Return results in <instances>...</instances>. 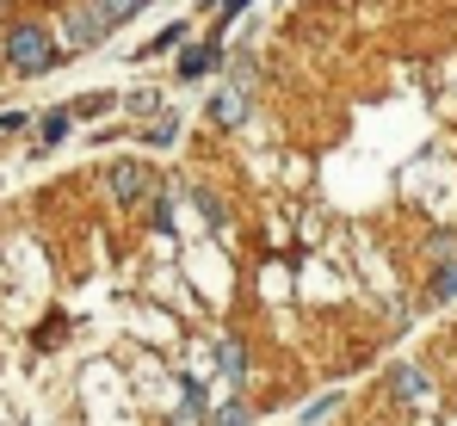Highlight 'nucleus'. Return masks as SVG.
<instances>
[{"label": "nucleus", "mask_w": 457, "mask_h": 426, "mask_svg": "<svg viewBox=\"0 0 457 426\" xmlns=\"http://www.w3.org/2000/svg\"><path fill=\"white\" fill-rule=\"evenodd\" d=\"M433 297H439V303H452V297H457V260H452V266H439V279H433Z\"/></svg>", "instance_id": "obj_9"}, {"label": "nucleus", "mask_w": 457, "mask_h": 426, "mask_svg": "<svg viewBox=\"0 0 457 426\" xmlns=\"http://www.w3.org/2000/svg\"><path fill=\"white\" fill-rule=\"evenodd\" d=\"M149 137H154V142H161V148H167V142H179V118H161V124H154Z\"/></svg>", "instance_id": "obj_13"}, {"label": "nucleus", "mask_w": 457, "mask_h": 426, "mask_svg": "<svg viewBox=\"0 0 457 426\" xmlns=\"http://www.w3.org/2000/svg\"><path fill=\"white\" fill-rule=\"evenodd\" d=\"M143 186H149V173H143L137 161H118V167H112V198H118V205H137Z\"/></svg>", "instance_id": "obj_2"}, {"label": "nucleus", "mask_w": 457, "mask_h": 426, "mask_svg": "<svg viewBox=\"0 0 457 426\" xmlns=\"http://www.w3.org/2000/svg\"><path fill=\"white\" fill-rule=\"evenodd\" d=\"M217 364H223L228 383H241V377H247V358H241V347H235V340H223V347H217Z\"/></svg>", "instance_id": "obj_6"}, {"label": "nucleus", "mask_w": 457, "mask_h": 426, "mask_svg": "<svg viewBox=\"0 0 457 426\" xmlns=\"http://www.w3.org/2000/svg\"><path fill=\"white\" fill-rule=\"evenodd\" d=\"M179 38H186V25H167V31H161V38H154V44H143V56H154V50H173V44H179Z\"/></svg>", "instance_id": "obj_12"}, {"label": "nucleus", "mask_w": 457, "mask_h": 426, "mask_svg": "<svg viewBox=\"0 0 457 426\" xmlns=\"http://www.w3.org/2000/svg\"><path fill=\"white\" fill-rule=\"evenodd\" d=\"M69 124H75V112H50V118H44V142H62Z\"/></svg>", "instance_id": "obj_10"}, {"label": "nucleus", "mask_w": 457, "mask_h": 426, "mask_svg": "<svg viewBox=\"0 0 457 426\" xmlns=\"http://www.w3.org/2000/svg\"><path fill=\"white\" fill-rule=\"evenodd\" d=\"M105 105H112V99H105V93H87V99H80L75 112H80V118H93V112H105Z\"/></svg>", "instance_id": "obj_14"}, {"label": "nucleus", "mask_w": 457, "mask_h": 426, "mask_svg": "<svg viewBox=\"0 0 457 426\" xmlns=\"http://www.w3.org/2000/svg\"><path fill=\"white\" fill-rule=\"evenodd\" d=\"M211 112H217V124H241V118H247V87H235V80H228Z\"/></svg>", "instance_id": "obj_3"}, {"label": "nucleus", "mask_w": 457, "mask_h": 426, "mask_svg": "<svg viewBox=\"0 0 457 426\" xmlns=\"http://www.w3.org/2000/svg\"><path fill=\"white\" fill-rule=\"evenodd\" d=\"M6 63L19 74H44L50 63H56V38L44 31V25H19L12 38H6Z\"/></svg>", "instance_id": "obj_1"}, {"label": "nucleus", "mask_w": 457, "mask_h": 426, "mask_svg": "<svg viewBox=\"0 0 457 426\" xmlns=\"http://www.w3.org/2000/svg\"><path fill=\"white\" fill-rule=\"evenodd\" d=\"M217 6H223V19H228V13H241V6H247V0H217Z\"/></svg>", "instance_id": "obj_16"}, {"label": "nucleus", "mask_w": 457, "mask_h": 426, "mask_svg": "<svg viewBox=\"0 0 457 426\" xmlns=\"http://www.w3.org/2000/svg\"><path fill=\"white\" fill-rule=\"evenodd\" d=\"M395 396L420 402V396H427V377H420V371H395Z\"/></svg>", "instance_id": "obj_8"}, {"label": "nucleus", "mask_w": 457, "mask_h": 426, "mask_svg": "<svg viewBox=\"0 0 457 426\" xmlns=\"http://www.w3.org/2000/svg\"><path fill=\"white\" fill-rule=\"evenodd\" d=\"M137 6H149V0H93V13H99L105 25H124V19H130Z\"/></svg>", "instance_id": "obj_5"}, {"label": "nucleus", "mask_w": 457, "mask_h": 426, "mask_svg": "<svg viewBox=\"0 0 457 426\" xmlns=\"http://www.w3.org/2000/svg\"><path fill=\"white\" fill-rule=\"evenodd\" d=\"M192 205H198V216H204V229H223V222H228V211L217 205V198H211V192H204V186L192 192Z\"/></svg>", "instance_id": "obj_7"}, {"label": "nucleus", "mask_w": 457, "mask_h": 426, "mask_svg": "<svg viewBox=\"0 0 457 426\" xmlns=\"http://www.w3.org/2000/svg\"><path fill=\"white\" fill-rule=\"evenodd\" d=\"M217 63H223V50H217V44H204V50H186V56H179V74H186V80H198L204 69H217Z\"/></svg>", "instance_id": "obj_4"}, {"label": "nucleus", "mask_w": 457, "mask_h": 426, "mask_svg": "<svg viewBox=\"0 0 457 426\" xmlns=\"http://www.w3.org/2000/svg\"><path fill=\"white\" fill-rule=\"evenodd\" d=\"M12 130H25V118H19V112H6V118H0V137H12Z\"/></svg>", "instance_id": "obj_15"}, {"label": "nucleus", "mask_w": 457, "mask_h": 426, "mask_svg": "<svg viewBox=\"0 0 457 426\" xmlns=\"http://www.w3.org/2000/svg\"><path fill=\"white\" fill-rule=\"evenodd\" d=\"M211 426H247V408H241V402H228V408L211 414Z\"/></svg>", "instance_id": "obj_11"}]
</instances>
